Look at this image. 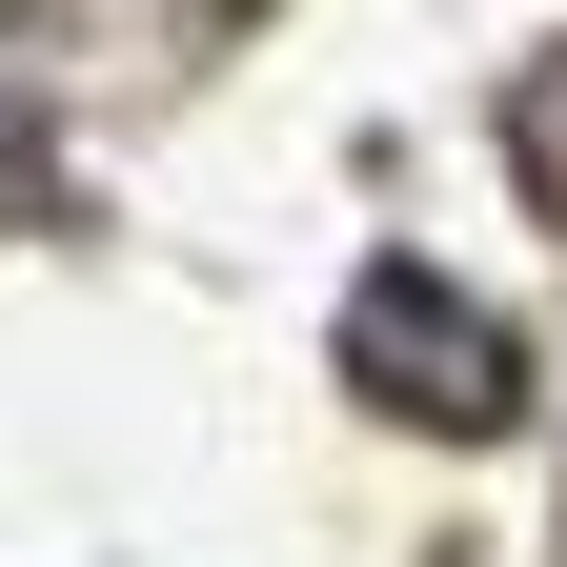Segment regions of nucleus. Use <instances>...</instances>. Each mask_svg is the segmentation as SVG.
Wrapping results in <instances>:
<instances>
[{
	"label": "nucleus",
	"instance_id": "obj_1",
	"mask_svg": "<svg viewBox=\"0 0 567 567\" xmlns=\"http://www.w3.org/2000/svg\"><path fill=\"white\" fill-rule=\"evenodd\" d=\"M344 385L405 405L425 446H486V425L527 405V344H507V305H466L446 264H365L344 284Z\"/></svg>",
	"mask_w": 567,
	"mask_h": 567
},
{
	"label": "nucleus",
	"instance_id": "obj_2",
	"mask_svg": "<svg viewBox=\"0 0 567 567\" xmlns=\"http://www.w3.org/2000/svg\"><path fill=\"white\" fill-rule=\"evenodd\" d=\"M507 163H527V203L567 224V41L527 61V82H507Z\"/></svg>",
	"mask_w": 567,
	"mask_h": 567
}]
</instances>
